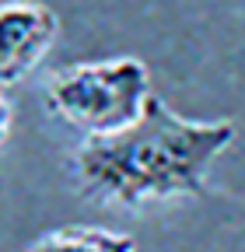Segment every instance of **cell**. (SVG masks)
Listing matches in <instances>:
<instances>
[{
  "mask_svg": "<svg viewBox=\"0 0 245 252\" xmlns=\"http://www.w3.org/2000/svg\"><path fill=\"white\" fill-rule=\"evenodd\" d=\"M7 88H0V144L7 140V133H11V119H14V112H11V102H7V94H4Z\"/></svg>",
  "mask_w": 245,
  "mask_h": 252,
  "instance_id": "5b68a950",
  "label": "cell"
},
{
  "mask_svg": "<svg viewBox=\"0 0 245 252\" xmlns=\"http://www.w3.org/2000/svg\"><path fill=\"white\" fill-rule=\"evenodd\" d=\"M60 35V18L39 0L0 4V88L28 77Z\"/></svg>",
  "mask_w": 245,
  "mask_h": 252,
  "instance_id": "3957f363",
  "label": "cell"
},
{
  "mask_svg": "<svg viewBox=\"0 0 245 252\" xmlns=\"http://www.w3.org/2000/svg\"><path fill=\"white\" fill-rule=\"evenodd\" d=\"M28 252H137L133 235L109 231V228H60L42 235L39 242L28 245Z\"/></svg>",
  "mask_w": 245,
  "mask_h": 252,
  "instance_id": "277c9868",
  "label": "cell"
},
{
  "mask_svg": "<svg viewBox=\"0 0 245 252\" xmlns=\"http://www.w3.org/2000/svg\"><path fill=\"white\" fill-rule=\"evenodd\" d=\"M151 98V74L144 60H84L56 70L46 84L49 112L74 130L98 137L133 123Z\"/></svg>",
  "mask_w": 245,
  "mask_h": 252,
  "instance_id": "7a4b0ae2",
  "label": "cell"
},
{
  "mask_svg": "<svg viewBox=\"0 0 245 252\" xmlns=\"http://www.w3.org/2000/svg\"><path fill=\"white\" fill-rule=\"evenodd\" d=\"M235 137L231 119H186L151 91L133 123L88 137L74 165L88 193L122 207H144L200 193L210 165Z\"/></svg>",
  "mask_w": 245,
  "mask_h": 252,
  "instance_id": "6da1fadb",
  "label": "cell"
}]
</instances>
